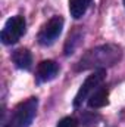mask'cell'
Here are the masks:
<instances>
[{
  "label": "cell",
  "instance_id": "11",
  "mask_svg": "<svg viewBox=\"0 0 125 127\" xmlns=\"http://www.w3.org/2000/svg\"><path fill=\"white\" fill-rule=\"evenodd\" d=\"M124 4H125V0H124Z\"/></svg>",
  "mask_w": 125,
  "mask_h": 127
},
{
  "label": "cell",
  "instance_id": "5",
  "mask_svg": "<svg viewBox=\"0 0 125 127\" xmlns=\"http://www.w3.org/2000/svg\"><path fill=\"white\" fill-rule=\"evenodd\" d=\"M63 28V18L62 16H53L50 18L44 25L43 28L38 32V43L41 46H50L53 44L58 37L61 35Z\"/></svg>",
  "mask_w": 125,
  "mask_h": 127
},
{
  "label": "cell",
  "instance_id": "9",
  "mask_svg": "<svg viewBox=\"0 0 125 127\" xmlns=\"http://www.w3.org/2000/svg\"><path fill=\"white\" fill-rule=\"evenodd\" d=\"M90 4H91V0H69V12H71V16L75 18V19L81 18L87 12V9H88Z\"/></svg>",
  "mask_w": 125,
  "mask_h": 127
},
{
  "label": "cell",
  "instance_id": "8",
  "mask_svg": "<svg viewBox=\"0 0 125 127\" xmlns=\"http://www.w3.org/2000/svg\"><path fill=\"white\" fill-rule=\"evenodd\" d=\"M107 102H109V92L106 87H99L96 92L90 95L88 100H87V103L91 109L103 108L104 105H107Z\"/></svg>",
  "mask_w": 125,
  "mask_h": 127
},
{
  "label": "cell",
  "instance_id": "7",
  "mask_svg": "<svg viewBox=\"0 0 125 127\" xmlns=\"http://www.w3.org/2000/svg\"><path fill=\"white\" fill-rule=\"evenodd\" d=\"M12 61L19 69H30L32 65V56L28 49H16L12 53Z\"/></svg>",
  "mask_w": 125,
  "mask_h": 127
},
{
  "label": "cell",
  "instance_id": "1",
  "mask_svg": "<svg viewBox=\"0 0 125 127\" xmlns=\"http://www.w3.org/2000/svg\"><path fill=\"white\" fill-rule=\"evenodd\" d=\"M122 58V49L116 44H102L90 49L77 64V71L85 69H100L112 66Z\"/></svg>",
  "mask_w": 125,
  "mask_h": 127
},
{
  "label": "cell",
  "instance_id": "6",
  "mask_svg": "<svg viewBox=\"0 0 125 127\" xmlns=\"http://www.w3.org/2000/svg\"><path fill=\"white\" fill-rule=\"evenodd\" d=\"M59 72V65L55 61H41L37 66V80L40 83L53 80Z\"/></svg>",
  "mask_w": 125,
  "mask_h": 127
},
{
  "label": "cell",
  "instance_id": "4",
  "mask_svg": "<svg viewBox=\"0 0 125 127\" xmlns=\"http://www.w3.org/2000/svg\"><path fill=\"white\" fill-rule=\"evenodd\" d=\"M25 28H27V22L24 16H19V15L12 16L6 21L0 34V38L4 44H13L24 35Z\"/></svg>",
  "mask_w": 125,
  "mask_h": 127
},
{
  "label": "cell",
  "instance_id": "10",
  "mask_svg": "<svg viewBox=\"0 0 125 127\" xmlns=\"http://www.w3.org/2000/svg\"><path fill=\"white\" fill-rule=\"evenodd\" d=\"M58 127H78V123L72 117H65L58 123Z\"/></svg>",
  "mask_w": 125,
  "mask_h": 127
},
{
  "label": "cell",
  "instance_id": "3",
  "mask_svg": "<svg viewBox=\"0 0 125 127\" xmlns=\"http://www.w3.org/2000/svg\"><path fill=\"white\" fill-rule=\"evenodd\" d=\"M104 78H106V69L104 68H100V69H94V72L91 75H88V78L83 83V86L80 87V90H78V93L75 96V99H74V106H80L87 97H90V95L96 92L100 86H102V83L104 81Z\"/></svg>",
  "mask_w": 125,
  "mask_h": 127
},
{
  "label": "cell",
  "instance_id": "2",
  "mask_svg": "<svg viewBox=\"0 0 125 127\" xmlns=\"http://www.w3.org/2000/svg\"><path fill=\"white\" fill-rule=\"evenodd\" d=\"M37 106H38L37 97H30V99L21 102L12 111L4 127H30L35 117Z\"/></svg>",
  "mask_w": 125,
  "mask_h": 127
}]
</instances>
